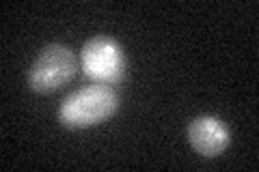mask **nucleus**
I'll return each mask as SVG.
<instances>
[{"label": "nucleus", "instance_id": "1", "mask_svg": "<svg viewBox=\"0 0 259 172\" xmlns=\"http://www.w3.org/2000/svg\"><path fill=\"white\" fill-rule=\"evenodd\" d=\"M119 110V97L106 84L84 86L67 95L59 108V121L65 127L84 129L100 125Z\"/></svg>", "mask_w": 259, "mask_h": 172}, {"label": "nucleus", "instance_id": "2", "mask_svg": "<svg viewBox=\"0 0 259 172\" xmlns=\"http://www.w3.org/2000/svg\"><path fill=\"white\" fill-rule=\"evenodd\" d=\"M78 73V56L61 43L46 45L28 71V86L35 93H52Z\"/></svg>", "mask_w": 259, "mask_h": 172}, {"label": "nucleus", "instance_id": "3", "mask_svg": "<svg viewBox=\"0 0 259 172\" xmlns=\"http://www.w3.org/2000/svg\"><path fill=\"white\" fill-rule=\"evenodd\" d=\"M80 67L95 84H119L125 78L127 63L123 50L110 37H93L80 50Z\"/></svg>", "mask_w": 259, "mask_h": 172}, {"label": "nucleus", "instance_id": "4", "mask_svg": "<svg viewBox=\"0 0 259 172\" xmlns=\"http://www.w3.org/2000/svg\"><path fill=\"white\" fill-rule=\"evenodd\" d=\"M192 149L203 157H216L229 146V129L216 117H197L188 127Z\"/></svg>", "mask_w": 259, "mask_h": 172}]
</instances>
